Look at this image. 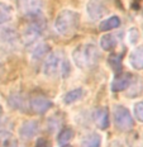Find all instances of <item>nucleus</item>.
I'll list each match as a JSON object with an SVG mask.
<instances>
[{
	"instance_id": "obj_5",
	"label": "nucleus",
	"mask_w": 143,
	"mask_h": 147,
	"mask_svg": "<svg viewBox=\"0 0 143 147\" xmlns=\"http://www.w3.org/2000/svg\"><path fill=\"white\" fill-rule=\"evenodd\" d=\"M113 121L117 129L122 132H128L133 127V118L132 114L126 107L117 105L113 110Z\"/></svg>"
},
{
	"instance_id": "obj_10",
	"label": "nucleus",
	"mask_w": 143,
	"mask_h": 147,
	"mask_svg": "<svg viewBox=\"0 0 143 147\" xmlns=\"http://www.w3.org/2000/svg\"><path fill=\"white\" fill-rule=\"evenodd\" d=\"M38 123L36 121H27L22 124L19 129V134L20 137L24 140H28V138H33L36 134L38 133Z\"/></svg>"
},
{
	"instance_id": "obj_12",
	"label": "nucleus",
	"mask_w": 143,
	"mask_h": 147,
	"mask_svg": "<svg viewBox=\"0 0 143 147\" xmlns=\"http://www.w3.org/2000/svg\"><path fill=\"white\" fill-rule=\"evenodd\" d=\"M129 62L133 69L143 70V46L134 48L129 56Z\"/></svg>"
},
{
	"instance_id": "obj_21",
	"label": "nucleus",
	"mask_w": 143,
	"mask_h": 147,
	"mask_svg": "<svg viewBox=\"0 0 143 147\" xmlns=\"http://www.w3.org/2000/svg\"><path fill=\"white\" fill-rule=\"evenodd\" d=\"M109 63H110L111 69L114 70V72H119L122 69V55L118 53H111L109 56Z\"/></svg>"
},
{
	"instance_id": "obj_9",
	"label": "nucleus",
	"mask_w": 143,
	"mask_h": 147,
	"mask_svg": "<svg viewBox=\"0 0 143 147\" xmlns=\"http://www.w3.org/2000/svg\"><path fill=\"white\" fill-rule=\"evenodd\" d=\"M133 81V76L129 72H122L115 76V79L111 82V90L113 91H123L130 86Z\"/></svg>"
},
{
	"instance_id": "obj_25",
	"label": "nucleus",
	"mask_w": 143,
	"mask_h": 147,
	"mask_svg": "<svg viewBox=\"0 0 143 147\" xmlns=\"http://www.w3.org/2000/svg\"><path fill=\"white\" fill-rule=\"evenodd\" d=\"M1 113H3V108H1V105H0V115H1Z\"/></svg>"
},
{
	"instance_id": "obj_1",
	"label": "nucleus",
	"mask_w": 143,
	"mask_h": 147,
	"mask_svg": "<svg viewBox=\"0 0 143 147\" xmlns=\"http://www.w3.org/2000/svg\"><path fill=\"white\" fill-rule=\"evenodd\" d=\"M99 59H100V52L96 48V46L93 43L80 45L72 52V60H74L75 65L79 69L83 70L93 69L99 62Z\"/></svg>"
},
{
	"instance_id": "obj_20",
	"label": "nucleus",
	"mask_w": 143,
	"mask_h": 147,
	"mask_svg": "<svg viewBox=\"0 0 143 147\" xmlns=\"http://www.w3.org/2000/svg\"><path fill=\"white\" fill-rule=\"evenodd\" d=\"M26 99L23 98V95L20 94H11L9 96V105H11L14 109H18V110H24L26 109Z\"/></svg>"
},
{
	"instance_id": "obj_7",
	"label": "nucleus",
	"mask_w": 143,
	"mask_h": 147,
	"mask_svg": "<svg viewBox=\"0 0 143 147\" xmlns=\"http://www.w3.org/2000/svg\"><path fill=\"white\" fill-rule=\"evenodd\" d=\"M20 11L26 17H36V15H42V9H43V1L42 0H18Z\"/></svg>"
},
{
	"instance_id": "obj_24",
	"label": "nucleus",
	"mask_w": 143,
	"mask_h": 147,
	"mask_svg": "<svg viewBox=\"0 0 143 147\" xmlns=\"http://www.w3.org/2000/svg\"><path fill=\"white\" fill-rule=\"evenodd\" d=\"M133 112H134V117L138 119L139 122H142V123H143V102L136 103Z\"/></svg>"
},
{
	"instance_id": "obj_4",
	"label": "nucleus",
	"mask_w": 143,
	"mask_h": 147,
	"mask_svg": "<svg viewBox=\"0 0 143 147\" xmlns=\"http://www.w3.org/2000/svg\"><path fill=\"white\" fill-rule=\"evenodd\" d=\"M46 28V22L42 18V15H36V17L29 18V23L27 24L26 29L23 33V39L27 45H32L39 36L42 34L43 29Z\"/></svg>"
},
{
	"instance_id": "obj_13",
	"label": "nucleus",
	"mask_w": 143,
	"mask_h": 147,
	"mask_svg": "<svg viewBox=\"0 0 143 147\" xmlns=\"http://www.w3.org/2000/svg\"><path fill=\"white\" fill-rule=\"evenodd\" d=\"M18 39V33L10 27H0V42L11 43Z\"/></svg>"
},
{
	"instance_id": "obj_6",
	"label": "nucleus",
	"mask_w": 143,
	"mask_h": 147,
	"mask_svg": "<svg viewBox=\"0 0 143 147\" xmlns=\"http://www.w3.org/2000/svg\"><path fill=\"white\" fill-rule=\"evenodd\" d=\"M109 10L108 0H89L86 5V11L90 19L98 20L101 19Z\"/></svg>"
},
{
	"instance_id": "obj_2",
	"label": "nucleus",
	"mask_w": 143,
	"mask_h": 147,
	"mask_svg": "<svg viewBox=\"0 0 143 147\" xmlns=\"http://www.w3.org/2000/svg\"><path fill=\"white\" fill-rule=\"evenodd\" d=\"M80 26V14L75 10H61L54 20V28L57 33L63 37L74 36Z\"/></svg>"
},
{
	"instance_id": "obj_16",
	"label": "nucleus",
	"mask_w": 143,
	"mask_h": 147,
	"mask_svg": "<svg viewBox=\"0 0 143 147\" xmlns=\"http://www.w3.org/2000/svg\"><path fill=\"white\" fill-rule=\"evenodd\" d=\"M120 26V19L117 17V15H113V17H109L106 19L101 20V23L99 24V29L101 32H106V30H111L115 29Z\"/></svg>"
},
{
	"instance_id": "obj_3",
	"label": "nucleus",
	"mask_w": 143,
	"mask_h": 147,
	"mask_svg": "<svg viewBox=\"0 0 143 147\" xmlns=\"http://www.w3.org/2000/svg\"><path fill=\"white\" fill-rule=\"evenodd\" d=\"M43 72L48 78H56V76L66 78L68 75V61L65 59L62 52H52L48 55L43 63Z\"/></svg>"
},
{
	"instance_id": "obj_18",
	"label": "nucleus",
	"mask_w": 143,
	"mask_h": 147,
	"mask_svg": "<svg viewBox=\"0 0 143 147\" xmlns=\"http://www.w3.org/2000/svg\"><path fill=\"white\" fill-rule=\"evenodd\" d=\"M84 95V90L81 88H76L74 90L68 91V93L65 94V96H63V103L70 105V104H74L76 103L77 100H80L81 98Z\"/></svg>"
},
{
	"instance_id": "obj_22",
	"label": "nucleus",
	"mask_w": 143,
	"mask_h": 147,
	"mask_svg": "<svg viewBox=\"0 0 143 147\" xmlns=\"http://www.w3.org/2000/svg\"><path fill=\"white\" fill-rule=\"evenodd\" d=\"M72 137H74V131L71 128H63L58 134V143L60 145H66Z\"/></svg>"
},
{
	"instance_id": "obj_14",
	"label": "nucleus",
	"mask_w": 143,
	"mask_h": 147,
	"mask_svg": "<svg viewBox=\"0 0 143 147\" xmlns=\"http://www.w3.org/2000/svg\"><path fill=\"white\" fill-rule=\"evenodd\" d=\"M0 147H18V140L8 131H0Z\"/></svg>"
},
{
	"instance_id": "obj_8",
	"label": "nucleus",
	"mask_w": 143,
	"mask_h": 147,
	"mask_svg": "<svg viewBox=\"0 0 143 147\" xmlns=\"http://www.w3.org/2000/svg\"><path fill=\"white\" fill-rule=\"evenodd\" d=\"M29 107L36 114H44L52 107V103L48 98L38 94V95H34L29 99Z\"/></svg>"
},
{
	"instance_id": "obj_23",
	"label": "nucleus",
	"mask_w": 143,
	"mask_h": 147,
	"mask_svg": "<svg viewBox=\"0 0 143 147\" xmlns=\"http://www.w3.org/2000/svg\"><path fill=\"white\" fill-rule=\"evenodd\" d=\"M48 50H50V46H48L47 43H39L37 47L33 50V59L34 60H38L41 59V57H43L46 53L48 52Z\"/></svg>"
},
{
	"instance_id": "obj_17",
	"label": "nucleus",
	"mask_w": 143,
	"mask_h": 147,
	"mask_svg": "<svg viewBox=\"0 0 143 147\" xmlns=\"http://www.w3.org/2000/svg\"><path fill=\"white\" fill-rule=\"evenodd\" d=\"M117 38L114 34H104L100 38V47L104 51H113L117 47Z\"/></svg>"
},
{
	"instance_id": "obj_19",
	"label": "nucleus",
	"mask_w": 143,
	"mask_h": 147,
	"mask_svg": "<svg viewBox=\"0 0 143 147\" xmlns=\"http://www.w3.org/2000/svg\"><path fill=\"white\" fill-rule=\"evenodd\" d=\"M13 18V10L8 4L0 1V24L8 23Z\"/></svg>"
},
{
	"instance_id": "obj_15",
	"label": "nucleus",
	"mask_w": 143,
	"mask_h": 147,
	"mask_svg": "<svg viewBox=\"0 0 143 147\" xmlns=\"http://www.w3.org/2000/svg\"><path fill=\"white\" fill-rule=\"evenodd\" d=\"M101 146V137L98 133H89L81 141L80 147H100Z\"/></svg>"
},
{
	"instance_id": "obj_26",
	"label": "nucleus",
	"mask_w": 143,
	"mask_h": 147,
	"mask_svg": "<svg viewBox=\"0 0 143 147\" xmlns=\"http://www.w3.org/2000/svg\"><path fill=\"white\" fill-rule=\"evenodd\" d=\"M62 147H72V146H68V145H63Z\"/></svg>"
},
{
	"instance_id": "obj_11",
	"label": "nucleus",
	"mask_w": 143,
	"mask_h": 147,
	"mask_svg": "<svg viewBox=\"0 0 143 147\" xmlns=\"http://www.w3.org/2000/svg\"><path fill=\"white\" fill-rule=\"evenodd\" d=\"M94 122L100 129H106L109 127V112L106 108H98L94 112Z\"/></svg>"
}]
</instances>
